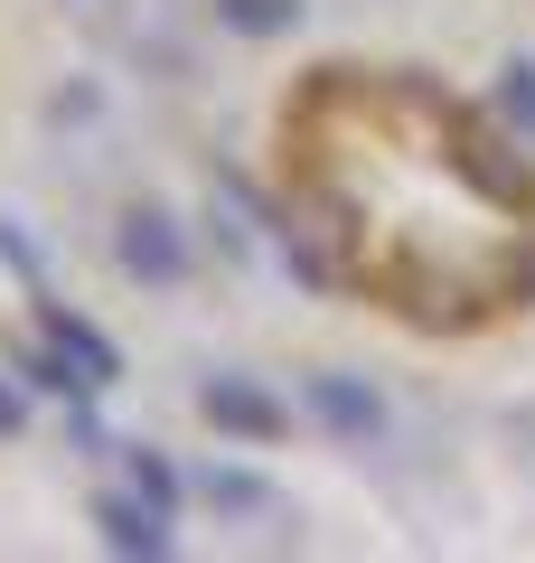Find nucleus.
Masks as SVG:
<instances>
[{"label": "nucleus", "mask_w": 535, "mask_h": 563, "mask_svg": "<svg viewBox=\"0 0 535 563\" xmlns=\"http://www.w3.org/2000/svg\"><path fill=\"white\" fill-rule=\"evenodd\" d=\"M301 263L433 339L535 301V179L507 141L414 66H310L273 122Z\"/></svg>", "instance_id": "f257e3e1"}, {"label": "nucleus", "mask_w": 535, "mask_h": 563, "mask_svg": "<svg viewBox=\"0 0 535 563\" xmlns=\"http://www.w3.org/2000/svg\"><path fill=\"white\" fill-rule=\"evenodd\" d=\"M198 413L217 422V432H236V442H282V422H292L254 376H207L198 385Z\"/></svg>", "instance_id": "f03ea898"}, {"label": "nucleus", "mask_w": 535, "mask_h": 563, "mask_svg": "<svg viewBox=\"0 0 535 563\" xmlns=\"http://www.w3.org/2000/svg\"><path fill=\"white\" fill-rule=\"evenodd\" d=\"M122 273H141V282L188 273V244H178V225L160 217V207H132V217H122Z\"/></svg>", "instance_id": "7ed1b4c3"}, {"label": "nucleus", "mask_w": 535, "mask_h": 563, "mask_svg": "<svg viewBox=\"0 0 535 563\" xmlns=\"http://www.w3.org/2000/svg\"><path fill=\"white\" fill-rule=\"evenodd\" d=\"M95 526H103V544H113V554H170V507L160 498H103L95 507Z\"/></svg>", "instance_id": "20e7f679"}, {"label": "nucleus", "mask_w": 535, "mask_h": 563, "mask_svg": "<svg viewBox=\"0 0 535 563\" xmlns=\"http://www.w3.org/2000/svg\"><path fill=\"white\" fill-rule=\"evenodd\" d=\"M310 413L329 422L338 442H367V432H376V395L357 376H310Z\"/></svg>", "instance_id": "39448f33"}, {"label": "nucleus", "mask_w": 535, "mask_h": 563, "mask_svg": "<svg viewBox=\"0 0 535 563\" xmlns=\"http://www.w3.org/2000/svg\"><path fill=\"white\" fill-rule=\"evenodd\" d=\"M47 347L76 366V385H113V347H103L95 329L76 320V310H47Z\"/></svg>", "instance_id": "423d86ee"}, {"label": "nucleus", "mask_w": 535, "mask_h": 563, "mask_svg": "<svg viewBox=\"0 0 535 563\" xmlns=\"http://www.w3.org/2000/svg\"><path fill=\"white\" fill-rule=\"evenodd\" d=\"M217 20L244 29V38H282V29L301 20V0H217Z\"/></svg>", "instance_id": "0eeeda50"}, {"label": "nucleus", "mask_w": 535, "mask_h": 563, "mask_svg": "<svg viewBox=\"0 0 535 563\" xmlns=\"http://www.w3.org/2000/svg\"><path fill=\"white\" fill-rule=\"evenodd\" d=\"M207 507H263V498H273V488H263V479H244V470H207Z\"/></svg>", "instance_id": "6e6552de"}, {"label": "nucleus", "mask_w": 535, "mask_h": 563, "mask_svg": "<svg viewBox=\"0 0 535 563\" xmlns=\"http://www.w3.org/2000/svg\"><path fill=\"white\" fill-rule=\"evenodd\" d=\"M507 122H516V141H535V66H507Z\"/></svg>", "instance_id": "1a4fd4ad"}, {"label": "nucleus", "mask_w": 535, "mask_h": 563, "mask_svg": "<svg viewBox=\"0 0 535 563\" xmlns=\"http://www.w3.org/2000/svg\"><path fill=\"white\" fill-rule=\"evenodd\" d=\"M132 488H141V498H160V507L178 498V479H170V461H151V451H132Z\"/></svg>", "instance_id": "9d476101"}, {"label": "nucleus", "mask_w": 535, "mask_h": 563, "mask_svg": "<svg viewBox=\"0 0 535 563\" xmlns=\"http://www.w3.org/2000/svg\"><path fill=\"white\" fill-rule=\"evenodd\" d=\"M0 432H20V395L10 385H0Z\"/></svg>", "instance_id": "9b49d317"}]
</instances>
